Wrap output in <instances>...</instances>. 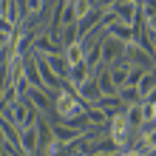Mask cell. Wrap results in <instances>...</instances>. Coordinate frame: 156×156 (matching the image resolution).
Instances as JSON below:
<instances>
[{"mask_svg":"<svg viewBox=\"0 0 156 156\" xmlns=\"http://www.w3.org/2000/svg\"><path fill=\"white\" fill-rule=\"evenodd\" d=\"M0 145H3V133H0Z\"/></svg>","mask_w":156,"mask_h":156,"instance_id":"29","label":"cell"},{"mask_svg":"<svg viewBox=\"0 0 156 156\" xmlns=\"http://www.w3.org/2000/svg\"><path fill=\"white\" fill-rule=\"evenodd\" d=\"M0 116L6 119V122H12L14 128H29V125H34L37 122V111L26 102V99H14V102H9V105H0Z\"/></svg>","mask_w":156,"mask_h":156,"instance_id":"2","label":"cell"},{"mask_svg":"<svg viewBox=\"0 0 156 156\" xmlns=\"http://www.w3.org/2000/svg\"><path fill=\"white\" fill-rule=\"evenodd\" d=\"M20 145H23V156H37L40 153V131H37V122L20 131Z\"/></svg>","mask_w":156,"mask_h":156,"instance_id":"8","label":"cell"},{"mask_svg":"<svg viewBox=\"0 0 156 156\" xmlns=\"http://www.w3.org/2000/svg\"><path fill=\"white\" fill-rule=\"evenodd\" d=\"M6 156H14V153H12V151H9V153H6Z\"/></svg>","mask_w":156,"mask_h":156,"instance_id":"30","label":"cell"},{"mask_svg":"<svg viewBox=\"0 0 156 156\" xmlns=\"http://www.w3.org/2000/svg\"><path fill=\"white\" fill-rule=\"evenodd\" d=\"M145 71H148V68H139V66H131V71H128V82H125V85H139V80L145 77Z\"/></svg>","mask_w":156,"mask_h":156,"instance_id":"24","label":"cell"},{"mask_svg":"<svg viewBox=\"0 0 156 156\" xmlns=\"http://www.w3.org/2000/svg\"><path fill=\"white\" fill-rule=\"evenodd\" d=\"M51 133H54V139H57L60 145H74V142H80L82 136H85V131H80V128H74V125H66V122L51 125Z\"/></svg>","mask_w":156,"mask_h":156,"instance_id":"7","label":"cell"},{"mask_svg":"<svg viewBox=\"0 0 156 156\" xmlns=\"http://www.w3.org/2000/svg\"><path fill=\"white\" fill-rule=\"evenodd\" d=\"M108 119H111V116H108L102 108H97V105L85 108V125L88 128H108Z\"/></svg>","mask_w":156,"mask_h":156,"instance_id":"16","label":"cell"},{"mask_svg":"<svg viewBox=\"0 0 156 156\" xmlns=\"http://www.w3.org/2000/svg\"><path fill=\"white\" fill-rule=\"evenodd\" d=\"M57 37H60V45H62V48H68V45L80 43V31H77V23H71V26H62Z\"/></svg>","mask_w":156,"mask_h":156,"instance_id":"20","label":"cell"},{"mask_svg":"<svg viewBox=\"0 0 156 156\" xmlns=\"http://www.w3.org/2000/svg\"><path fill=\"white\" fill-rule=\"evenodd\" d=\"M114 3H116V0H97L99 9H114Z\"/></svg>","mask_w":156,"mask_h":156,"instance_id":"27","label":"cell"},{"mask_svg":"<svg viewBox=\"0 0 156 156\" xmlns=\"http://www.w3.org/2000/svg\"><path fill=\"white\" fill-rule=\"evenodd\" d=\"M125 119H128V125H131L133 131H139V128L145 125V111H142V102H139V105H128V108H125Z\"/></svg>","mask_w":156,"mask_h":156,"instance_id":"18","label":"cell"},{"mask_svg":"<svg viewBox=\"0 0 156 156\" xmlns=\"http://www.w3.org/2000/svg\"><path fill=\"white\" fill-rule=\"evenodd\" d=\"M26 102H29L37 114H45L51 108V97L45 88H29V94H26Z\"/></svg>","mask_w":156,"mask_h":156,"instance_id":"10","label":"cell"},{"mask_svg":"<svg viewBox=\"0 0 156 156\" xmlns=\"http://www.w3.org/2000/svg\"><path fill=\"white\" fill-rule=\"evenodd\" d=\"M145 156H156V148H153V151H148V153H145Z\"/></svg>","mask_w":156,"mask_h":156,"instance_id":"28","label":"cell"},{"mask_svg":"<svg viewBox=\"0 0 156 156\" xmlns=\"http://www.w3.org/2000/svg\"><path fill=\"white\" fill-rule=\"evenodd\" d=\"M105 37H114V40H119V43H133V37H136V31H133V26H128V23H111L105 29Z\"/></svg>","mask_w":156,"mask_h":156,"instance_id":"11","label":"cell"},{"mask_svg":"<svg viewBox=\"0 0 156 156\" xmlns=\"http://www.w3.org/2000/svg\"><path fill=\"white\" fill-rule=\"evenodd\" d=\"M116 156H145V153H142L139 148H125V151H119Z\"/></svg>","mask_w":156,"mask_h":156,"instance_id":"26","label":"cell"},{"mask_svg":"<svg viewBox=\"0 0 156 156\" xmlns=\"http://www.w3.org/2000/svg\"><path fill=\"white\" fill-rule=\"evenodd\" d=\"M145 111V122H156V102H142Z\"/></svg>","mask_w":156,"mask_h":156,"instance_id":"25","label":"cell"},{"mask_svg":"<svg viewBox=\"0 0 156 156\" xmlns=\"http://www.w3.org/2000/svg\"><path fill=\"white\" fill-rule=\"evenodd\" d=\"M77 97L82 99L85 105H97L99 102V85H97V80H88V82H82V85L77 88Z\"/></svg>","mask_w":156,"mask_h":156,"instance_id":"14","label":"cell"},{"mask_svg":"<svg viewBox=\"0 0 156 156\" xmlns=\"http://www.w3.org/2000/svg\"><path fill=\"white\" fill-rule=\"evenodd\" d=\"M97 85H99V94H102V97H116L119 94V88L114 85V80H111V74H108V68L102 66V68H99L97 71Z\"/></svg>","mask_w":156,"mask_h":156,"instance_id":"15","label":"cell"},{"mask_svg":"<svg viewBox=\"0 0 156 156\" xmlns=\"http://www.w3.org/2000/svg\"><path fill=\"white\" fill-rule=\"evenodd\" d=\"M99 51H102V66H114L116 60L125 57V43H119V40L105 37V34H102V40H99Z\"/></svg>","mask_w":156,"mask_h":156,"instance_id":"5","label":"cell"},{"mask_svg":"<svg viewBox=\"0 0 156 156\" xmlns=\"http://www.w3.org/2000/svg\"><path fill=\"white\" fill-rule=\"evenodd\" d=\"M108 68V74H111V80H114V85L116 88H122L125 82H128V71H131V62H128L125 57L122 60H116L114 66H105Z\"/></svg>","mask_w":156,"mask_h":156,"instance_id":"13","label":"cell"},{"mask_svg":"<svg viewBox=\"0 0 156 156\" xmlns=\"http://www.w3.org/2000/svg\"><path fill=\"white\" fill-rule=\"evenodd\" d=\"M62 57H66L68 66H77V62L85 60V45L82 43H74V45H68V48H62Z\"/></svg>","mask_w":156,"mask_h":156,"instance_id":"19","label":"cell"},{"mask_svg":"<svg viewBox=\"0 0 156 156\" xmlns=\"http://www.w3.org/2000/svg\"><path fill=\"white\" fill-rule=\"evenodd\" d=\"M85 102L77 97V91H60L57 99H54V111H57L60 116V122H66V125H74L77 119L85 116Z\"/></svg>","mask_w":156,"mask_h":156,"instance_id":"1","label":"cell"},{"mask_svg":"<svg viewBox=\"0 0 156 156\" xmlns=\"http://www.w3.org/2000/svg\"><path fill=\"white\" fill-rule=\"evenodd\" d=\"M131 133H133V128L128 125V119L125 114H114L111 119H108V136L119 145V151H125L128 148V142H131Z\"/></svg>","mask_w":156,"mask_h":156,"instance_id":"3","label":"cell"},{"mask_svg":"<svg viewBox=\"0 0 156 156\" xmlns=\"http://www.w3.org/2000/svg\"><path fill=\"white\" fill-rule=\"evenodd\" d=\"M153 88H156V68H148V71H145V77L139 80V85H136V91H139L142 99H145Z\"/></svg>","mask_w":156,"mask_h":156,"instance_id":"22","label":"cell"},{"mask_svg":"<svg viewBox=\"0 0 156 156\" xmlns=\"http://www.w3.org/2000/svg\"><path fill=\"white\" fill-rule=\"evenodd\" d=\"M88 80H94V71L88 68V62L82 60V62H77V66H71V71H68V85L71 88H80L82 82H88Z\"/></svg>","mask_w":156,"mask_h":156,"instance_id":"12","label":"cell"},{"mask_svg":"<svg viewBox=\"0 0 156 156\" xmlns=\"http://www.w3.org/2000/svg\"><path fill=\"white\" fill-rule=\"evenodd\" d=\"M116 97L122 99V105H125V108H128V105H139V102H142V94H139L133 85H122Z\"/></svg>","mask_w":156,"mask_h":156,"instance_id":"21","label":"cell"},{"mask_svg":"<svg viewBox=\"0 0 156 156\" xmlns=\"http://www.w3.org/2000/svg\"><path fill=\"white\" fill-rule=\"evenodd\" d=\"M125 60L131 62V66H139V68L156 66L153 57H151V51L145 48V45H139V43H128V45H125Z\"/></svg>","mask_w":156,"mask_h":156,"instance_id":"6","label":"cell"},{"mask_svg":"<svg viewBox=\"0 0 156 156\" xmlns=\"http://www.w3.org/2000/svg\"><path fill=\"white\" fill-rule=\"evenodd\" d=\"M45 9V0H26V17H40Z\"/></svg>","mask_w":156,"mask_h":156,"instance_id":"23","label":"cell"},{"mask_svg":"<svg viewBox=\"0 0 156 156\" xmlns=\"http://www.w3.org/2000/svg\"><path fill=\"white\" fill-rule=\"evenodd\" d=\"M31 51L40 54V57H51V54H62V45H60V37H57V34L40 31V34H34Z\"/></svg>","mask_w":156,"mask_h":156,"instance_id":"4","label":"cell"},{"mask_svg":"<svg viewBox=\"0 0 156 156\" xmlns=\"http://www.w3.org/2000/svg\"><path fill=\"white\" fill-rule=\"evenodd\" d=\"M45 60V66H48L51 71H54V74H57L62 82H66L68 80V71H71V66H68V62H66V57H62V54H51V57H43Z\"/></svg>","mask_w":156,"mask_h":156,"instance_id":"17","label":"cell"},{"mask_svg":"<svg viewBox=\"0 0 156 156\" xmlns=\"http://www.w3.org/2000/svg\"><path fill=\"white\" fill-rule=\"evenodd\" d=\"M114 14H116L119 23L133 26L136 20H139V6H136L133 0H116V3H114Z\"/></svg>","mask_w":156,"mask_h":156,"instance_id":"9","label":"cell"}]
</instances>
